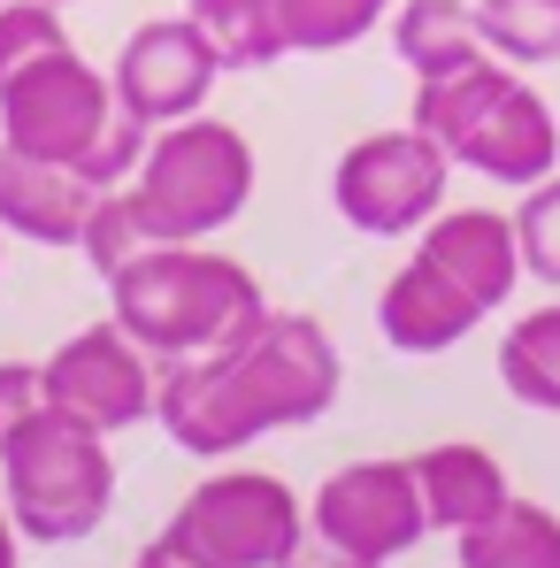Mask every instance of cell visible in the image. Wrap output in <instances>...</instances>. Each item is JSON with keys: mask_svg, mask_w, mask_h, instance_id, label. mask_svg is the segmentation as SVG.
I'll use <instances>...</instances> for the list:
<instances>
[{"mask_svg": "<svg viewBox=\"0 0 560 568\" xmlns=\"http://www.w3.org/2000/svg\"><path fill=\"white\" fill-rule=\"evenodd\" d=\"M461 568H560V515L538 499H507L491 523L454 538Z\"/></svg>", "mask_w": 560, "mask_h": 568, "instance_id": "e0dca14e", "label": "cell"}, {"mask_svg": "<svg viewBox=\"0 0 560 568\" xmlns=\"http://www.w3.org/2000/svg\"><path fill=\"white\" fill-rule=\"evenodd\" d=\"M131 568H200V561H192V554H177L170 538H154V546H146V554H139Z\"/></svg>", "mask_w": 560, "mask_h": 568, "instance_id": "d4e9b609", "label": "cell"}, {"mask_svg": "<svg viewBox=\"0 0 560 568\" xmlns=\"http://www.w3.org/2000/svg\"><path fill=\"white\" fill-rule=\"evenodd\" d=\"M338 384H346V362H338L330 331L315 315L262 307L215 354L170 362L162 384H154V415H162V430L185 454L231 462V454H246L269 430H299V423L330 415Z\"/></svg>", "mask_w": 560, "mask_h": 568, "instance_id": "6da1fadb", "label": "cell"}, {"mask_svg": "<svg viewBox=\"0 0 560 568\" xmlns=\"http://www.w3.org/2000/svg\"><path fill=\"white\" fill-rule=\"evenodd\" d=\"M476 23H483V47L515 70L560 62V0H476Z\"/></svg>", "mask_w": 560, "mask_h": 568, "instance_id": "ffe728a7", "label": "cell"}, {"mask_svg": "<svg viewBox=\"0 0 560 568\" xmlns=\"http://www.w3.org/2000/svg\"><path fill=\"white\" fill-rule=\"evenodd\" d=\"M215 78H223V62H215L207 31L192 16H154V23H139L123 39L108 85H115V108L123 115H139L146 131H170V123H185V115L207 108Z\"/></svg>", "mask_w": 560, "mask_h": 568, "instance_id": "30bf717a", "label": "cell"}, {"mask_svg": "<svg viewBox=\"0 0 560 568\" xmlns=\"http://www.w3.org/2000/svg\"><path fill=\"white\" fill-rule=\"evenodd\" d=\"M47 8H70V0H47Z\"/></svg>", "mask_w": 560, "mask_h": 568, "instance_id": "4316f807", "label": "cell"}, {"mask_svg": "<svg viewBox=\"0 0 560 568\" xmlns=\"http://www.w3.org/2000/svg\"><path fill=\"white\" fill-rule=\"evenodd\" d=\"M499 384L522 407L560 415V300H546V307H530V315L507 323V338H499Z\"/></svg>", "mask_w": 560, "mask_h": 568, "instance_id": "d6986e66", "label": "cell"}, {"mask_svg": "<svg viewBox=\"0 0 560 568\" xmlns=\"http://www.w3.org/2000/svg\"><path fill=\"white\" fill-rule=\"evenodd\" d=\"M93 200H100V192L85 185L70 162L23 154V146H0V231L31 239V246H78Z\"/></svg>", "mask_w": 560, "mask_h": 568, "instance_id": "4fadbf2b", "label": "cell"}, {"mask_svg": "<svg viewBox=\"0 0 560 568\" xmlns=\"http://www.w3.org/2000/svg\"><path fill=\"white\" fill-rule=\"evenodd\" d=\"M307 538L354 568H384L399 554H415L430 538L415 462H354V469L323 476V491L307 499Z\"/></svg>", "mask_w": 560, "mask_h": 568, "instance_id": "9c48e42d", "label": "cell"}, {"mask_svg": "<svg viewBox=\"0 0 560 568\" xmlns=\"http://www.w3.org/2000/svg\"><path fill=\"white\" fill-rule=\"evenodd\" d=\"M123 200H131L146 246H200L246 215L254 146H246V131H231L215 115H185V123L146 139V162L131 170Z\"/></svg>", "mask_w": 560, "mask_h": 568, "instance_id": "5b68a950", "label": "cell"}, {"mask_svg": "<svg viewBox=\"0 0 560 568\" xmlns=\"http://www.w3.org/2000/svg\"><path fill=\"white\" fill-rule=\"evenodd\" d=\"M39 369H47V399L70 407V415L93 423V430H131V423L154 415V384L162 377L146 369V346H139L123 323L78 331V338L54 346Z\"/></svg>", "mask_w": 560, "mask_h": 568, "instance_id": "8fae6325", "label": "cell"}, {"mask_svg": "<svg viewBox=\"0 0 560 568\" xmlns=\"http://www.w3.org/2000/svg\"><path fill=\"white\" fill-rule=\"evenodd\" d=\"M415 254H422L430 270H446V277L461 284L483 315H491V307H507V292L522 284L515 215H499V207H438V215L422 223Z\"/></svg>", "mask_w": 560, "mask_h": 568, "instance_id": "7c38bea8", "label": "cell"}, {"mask_svg": "<svg viewBox=\"0 0 560 568\" xmlns=\"http://www.w3.org/2000/svg\"><path fill=\"white\" fill-rule=\"evenodd\" d=\"M391 8H399V0H284L292 54H338V47L369 39Z\"/></svg>", "mask_w": 560, "mask_h": 568, "instance_id": "44dd1931", "label": "cell"}, {"mask_svg": "<svg viewBox=\"0 0 560 568\" xmlns=\"http://www.w3.org/2000/svg\"><path fill=\"white\" fill-rule=\"evenodd\" d=\"M415 131H430L461 170L491 178V185H515V192H530L538 178L560 170L553 108L499 54H476V62L446 70V78H415Z\"/></svg>", "mask_w": 560, "mask_h": 568, "instance_id": "7a4b0ae2", "label": "cell"}, {"mask_svg": "<svg viewBox=\"0 0 560 568\" xmlns=\"http://www.w3.org/2000/svg\"><path fill=\"white\" fill-rule=\"evenodd\" d=\"M476 323H483V307L446 270H430L422 254L407 270H391V284L376 292V331H384L391 354H446V346H461Z\"/></svg>", "mask_w": 560, "mask_h": 568, "instance_id": "5bb4252c", "label": "cell"}, {"mask_svg": "<svg viewBox=\"0 0 560 568\" xmlns=\"http://www.w3.org/2000/svg\"><path fill=\"white\" fill-rule=\"evenodd\" d=\"M115 85L100 78L78 47H54L23 70L0 78V146H23V154H47V162H70L85 178L108 131H115Z\"/></svg>", "mask_w": 560, "mask_h": 568, "instance_id": "52a82bcc", "label": "cell"}, {"mask_svg": "<svg viewBox=\"0 0 560 568\" xmlns=\"http://www.w3.org/2000/svg\"><path fill=\"white\" fill-rule=\"evenodd\" d=\"M54 47H70V31H62V16L47 0H0V78L39 62V54H54Z\"/></svg>", "mask_w": 560, "mask_h": 568, "instance_id": "cb8c5ba5", "label": "cell"}, {"mask_svg": "<svg viewBox=\"0 0 560 568\" xmlns=\"http://www.w3.org/2000/svg\"><path fill=\"white\" fill-rule=\"evenodd\" d=\"M185 16L207 31V47H215L223 70H269V62L292 54L284 0H192Z\"/></svg>", "mask_w": 560, "mask_h": 568, "instance_id": "ac0fdd59", "label": "cell"}, {"mask_svg": "<svg viewBox=\"0 0 560 568\" xmlns=\"http://www.w3.org/2000/svg\"><path fill=\"white\" fill-rule=\"evenodd\" d=\"M515 246H522V277L560 284V170L522 192V207H515Z\"/></svg>", "mask_w": 560, "mask_h": 568, "instance_id": "7402d4cb", "label": "cell"}, {"mask_svg": "<svg viewBox=\"0 0 560 568\" xmlns=\"http://www.w3.org/2000/svg\"><path fill=\"white\" fill-rule=\"evenodd\" d=\"M0 491L23 538L39 546H78L93 538L115 507V462H108V430L78 423L70 407H31L0 430Z\"/></svg>", "mask_w": 560, "mask_h": 568, "instance_id": "277c9868", "label": "cell"}, {"mask_svg": "<svg viewBox=\"0 0 560 568\" xmlns=\"http://www.w3.org/2000/svg\"><path fill=\"white\" fill-rule=\"evenodd\" d=\"M115 323L154 354V362H192V354H215L223 338H238L269 300L246 262L231 254H207V246H146L131 254L115 277Z\"/></svg>", "mask_w": 560, "mask_h": 568, "instance_id": "3957f363", "label": "cell"}, {"mask_svg": "<svg viewBox=\"0 0 560 568\" xmlns=\"http://www.w3.org/2000/svg\"><path fill=\"white\" fill-rule=\"evenodd\" d=\"M0 568H16V515L0 507Z\"/></svg>", "mask_w": 560, "mask_h": 568, "instance_id": "484cf974", "label": "cell"}, {"mask_svg": "<svg viewBox=\"0 0 560 568\" xmlns=\"http://www.w3.org/2000/svg\"><path fill=\"white\" fill-rule=\"evenodd\" d=\"M415 491H422V515H430V530H476V523H491L515 491H507V469L483 454V446H468V438H446V446H430V454H415Z\"/></svg>", "mask_w": 560, "mask_h": 568, "instance_id": "9a60e30c", "label": "cell"}, {"mask_svg": "<svg viewBox=\"0 0 560 568\" xmlns=\"http://www.w3.org/2000/svg\"><path fill=\"white\" fill-rule=\"evenodd\" d=\"M162 538L200 568H284L307 538V507L269 469H223L192 484Z\"/></svg>", "mask_w": 560, "mask_h": 568, "instance_id": "8992f818", "label": "cell"}, {"mask_svg": "<svg viewBox=\"0 0 560 568\" xmlns=\"http://www.w3.org/2000/svg\"><path fill=\"white\" fill-rule=\"evenodd\" d=\"M391 47L415 78H446L476 54H491L483 23H476V0H399L391 8Z\"/></svg>", "mask_w": 560, "mask_h": 568, "instance_id": "2e32d148", "label": "cell"}, {"mask_svg": "<svg viewBox=\"0 0 560 568\" xmlns=\"http://www.w3.org/2000/svg\"><path fill=\"white\" fill-rule=\"evenodd\" d=\"M446 178H454V154L407 123V131L354 139L330 170V200L362 239H407L446 207Z\"/></svg>", "mask_w": 560, "mask_h": 568, "instance_id": "ba28073f", "label": "cell"}, {"mask_svg": "<svg viewBox=\"0 0 560 568\" xmlns=\"http://www.w3.org/2000/svg\"><path fill=\"white\" fill-rule=\"evenodd\" d=\"M78 246H85V262H93L100 277H115L131 254H146V231H139V215H131L123 185L93 200V215H85V239H78Z\"/></svg>", "mask_w": 560, "mask_h": 568, "instance_id": "603a6c76", "label": "cell"}]
</instances>
